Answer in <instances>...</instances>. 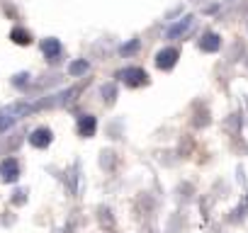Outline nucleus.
<instances>
[{
    "label": "nucleus",
    "mask_w": 248,
    "mask_h": 233,
    "mask_svg": "<svg viewBox=\"0 0 248 233\" xmlns=\"http://www.w3.org/2000/svg\"><path fill=\"white\" fill-rule=\"evenodd\" d=\"M117 78H119L124 85H129V87H139V85H146V83H149L146 71H144V68H139V66H129V68L119 71V73H117Z\"/></svg>",
    "instance_id": "nucleus-1"
},
{
    "label": "nucleus",
    "mask_w": 248,
    "mask_h": 233,
    "mask_svg": "<svg viewBox=\"0 0 248 233\" xmlns=\"http://www.w3.org/2000/svg\"><path fill=\"white\" fill-rule=\"evenodd\" d=\"M32 107H27V104H13V107H8V109H3L0 112V131H5L15 119H20L22 114H27Z\"/></svg>",
    "instance_id": "nucleus-2"
},
{
    "label": "nucleus",
    "mask_w": 248,
    "mask_h": 233,
    "mask_svg": "<svg viewBox=\"0 0 248 233\" xmlns=\"http://www.w3.org/2000/svg\"><path fill=\"white\" fill-rule=\"evenodd\" d=\"M0 177H3V182H17V177H20L17 158H5L0 163Z\"/></svg>",
    "instance_id": "nucleus-3"
},
{
    "label": "nucleus",
    "mask_w": 248,
    "mask_h": 233,
    "mask_svg": "<svg viewBox=\"0 0 248 233\" xmlns=\"http://www.w3.org/2000/svg\"><path fill=\"white\" fill-rule=\"evenodd\" d=\"M178 58H180L178 49L168 46V49H163V51H158V54H156V66H158L161 71H170V68L178 63Z\"/></svg>",
    "instance_id": "nucleus-4"
},
{
    "label": "nucleus",
    "mask_w": 248,
    "mask_h": 233,
    "mask_svg": "<svg viewBox=\"0 0 248 233\" xmlns=\"http://www.w3.org/2000/svg\"><path fill=\"white\" fill-rule=\"evenodd\" d=\"M51 139H54V134H51V129H46V127H39V129H34V131L30 134V144H32L34 148H46V146L51 144Z\"/></svg>",
    "instance_id": "nucleus-5"
},
{
    "label": "nucleus",
    "mask_w": 248,
    "mask_h": 233,
    "mask_svg": "<svg viewBox=\"0 0 248 233\" xmlns=\"http://www.w3.org/2000/svg\"><path fill=\"white\" fill-rule=\"evenodd\" d=\"M95 129H97V119H95L93 114L78 116V134H80V136L90 139V136H95Z\"/></svg>",
    "instance_id": "nucleus-6"
},
{
    "label": "nucleus",
    "mask_w": 248,
    "mask_h": 233,
    "mask_svg": "<svg viewBox=\"0 0 248 233\" xmlns=\"http://www.w3.org/2000/svg\"><path fill=\"white\" fill-rule=\"evenodd\" d=\"M190 27H192V17H190V15H185L183 20H178L175 25H170V27H168L166 37H168V39H178V37H183Z\"/></svg>",
    "instance_id": "nucleus-7"
},
{
    "label": "nucleus",
    "mask_w": 248,
    "mask_h": 233,
    "mask_svg": "<svg viewBox=\"0 0 248 233\" xmlns=\"http://www.w3.org/2000/svg\"><path fill=\"white\" fill-rule=\"evenodd\" d=\"M200 49H202V51H207V54L219 51V49H221V37H219V34H214V32L202 34V39H200Z\"/></svg>",
    "instance_id": "nucleus-8"
},
{
    "label": "nucleus",
    "mask_w": 248,
    "mask_h": 233,
    "mask_svg": "<svg viewBox=\"0 0 248 233\" xmlns=\"http://www.w3.org/2000/svg\"><path fill=\"white\" fill-rule=\"evenodd\" d=\"M42 51H44V56L49 58V61H59V56H61V42L59 39H44L42 42Z\"/></svg>",
    "instance_id": "nucleus-9"
},
{
    "label": "nucleus",
    "mask_w": 248,
    "mask_h": 233,
    "mask_svg": "<svg viewBox=\"0 0 248 233\" xmlns=\"http://www.w3.org/2000/svg\"><path fill=\"white\" fill-rule=\"evenodd\" d=\"M10 39H13L15 44H20V46H27V44L32 42V34H30L27 29H22V27H15V29L10 32Z\"/></svg>",
    "instance_id": "nucleus-10"
},
{
    "label": "nucleus",
    "mask_w": 248,
    "mask_h": 233,
    "mask_svg": "<svg viewBox=\"0 0 248 233\" xmlns=\"http://www.w3.org/2000/svg\"><path fill=\"white\" fill-rule=\"evenodd\" d=\"M88 68H90V66H88V61H85V58H80V61H73V63L68 66V73H71V75H83Z\"/></svg>",
    "instance_id": "nucleus-11"
},
{
    "label": "nucleus",
    "mask_w": 248,
    "mask_h": 233,
    "mask_svg": "<svg viewBox=\"0 0 248 233\" xmlns=\"http://www.w3.org/2000/svg\"><path fill=\"white\" fill-rule=\"evenodd\" d=\"M27 83H30V75H27V73H20V75L13 78V85H15V87H25Z\"/></svg>",
    "instance_id": "nucleus-12"
},
{
    "label": "nucleus",
    "mask_w": 248,
    "mask_h": 233,
    "mask_svg": "<svg viewBox=\"0 0 248 233\" xmlns=\"http://www.w3.org/2000/svg\"><path fill=\"white\" fill-rule=\"evenodd\" d=\"M139 49V39H134V42H129L127 46H122V54L127 56V54H132V51H137Z\"/></svg>",
    "instance_id": "nucleus-13"
},
{
    "label": "nucleus",
    "mask_w": 248,
    "mask_h": 233,
    "mask_svg": "<svg viewBox=\"0 0 248 233\" xmlns=\"http://www.w3.org/2000/svg\"><path fill=\"white\" fill-rule=\"evenodd\" d=\"M102 95H107V102H112L117 92H114V87H112V85H107V87H102Z\"/></svg>",
    "instance_id": "nucleus-14"
},
{
    "label": "nucleus",
    "mask_w": 248,
    "mask_h": 233,
    "mask_svg": "<svg viewBox=\"0 0 248 233\" xmlns=\"http://www.w3.org/2000/svg\"><path fill=\"white\" fill-rule=\"evenodd\" d=\"M13 202H15V204H22V202H25V192H22V189H20V192H15Z\"/></svg>",
    "instance_id": "nucleus-15"
}]
</instances>
